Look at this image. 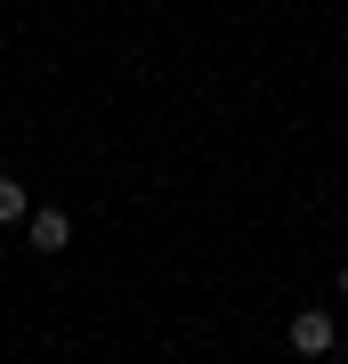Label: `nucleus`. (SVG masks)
Instances as JSON below:
<instances>
[{"label": "nucleus", "mask_w": 348, "mask_h": 364, "mask_svg": "<svg viewBox=\"0 0 348 364\" xmlns=\"http://www.w3.org/2000/svg\"><path fill=\"white\" fill-rule=\"evenodd\" d=\"M340 299H348V259H340Z\"/></svg>", "instance_id": "4"}, {"label": "nucleus", "mask_w": 348, "mask_h": 364, "mask_svg": "<svg viewBox=\"0 0 348 364\" xmlns=\"http://www.w3.org/2000/svg\"><path fill=\"white\" fill-rule=\"evenodd\" d=\"M25 243H33V251H65V243H73V219H65V210H49V203H41L33 219H25Z\"/></svg>", "instance_id": "2"}, {"label": "nucleus", "mask_w": 348, "mask_h": 364, "mask_svg": "<svg viewBox=\"0 0 348 364\" xmlns=\"http://www.w3.org/2000/svg\"><path fill=\"white\" fill-rule=\"evenodd\" d=\"M284 348H292V356H340V324H332L324 308H300L292 324H284Z\"/></svg>", "instance_id": "1"}, {"label": "nucleus", "mask_w": 348, "mask_h": 364, "mask_svg": "<svg viewBox=\"0 0 348 364\" xmlns=\"http://www.w3.org/2000/svg\"><path fill=\"white\" fill-rule=\"evenodd\" d=\"M33 203H25V178H0V227H25Z\"/></svg>", "instance_id": "3"}]
</instances>
